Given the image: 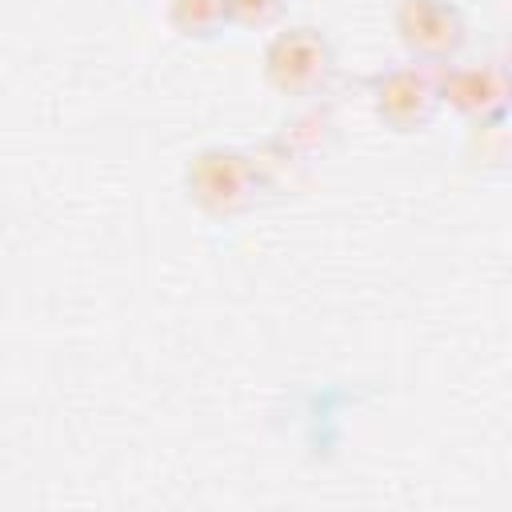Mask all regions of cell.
Instances as JSON below:
<instances>
[{
	"label": "cell",
	"mask_w": 512,
	"mask_h": 512,
	"mask_svg": "<svg viewBox=\"0 0 512 512\" xmlns=\"http://www.w3.org/2000/svg\"><path fill=\"white\" fill-rule=\"evenodd\" d=\"M184 192L204 216L236 220L248 208H256L264 192V176L252 152L232 144H208L184 164Z\"/></svg>",
	"instance_id": "obj_1"
},
{
	"label": "cell",
	"mask_w": 512,
	"mask_h": 512,
	"mask_svg": "<svg viewBox=\"0 0 512 512\" xmlns=\"http://www.w3.org/2000/svg\"><path fill=\"white\" fill-rule=\"evenodd\" d=\"M264 80L284 100H316L336 80V48L312 24H288L264 44Z\"/></svg>",
	"instance_id": "obj_2"
},
{
	"label": "cell",
	"mask_w": 512,
	"mask_h": 512,
	"mask_svg": "<svg viewBox=\"0 0 512 512\" xmlns=\"http://www.w3.org/2000/svg\"><path fill=\"white\" fill-rule=\"evenodd\" d=\"M392 32L412 64L440 68L468 48V16L456 0H392Z\"/></svg>",
	"instance_id": "obj_3"
},
{
	"label": "cell",
	"mask_w": 512,
	"mask_h": 512,
	"mask_svg": "<svg viewBox=\"0 0 512 512\" xmlns=\"http://www.w3.org/2000/svg\"><path fill=\"white\" fill-rule=\"evenodd\" d=\"M368 100H372V112H376V120L384 128H392L400 136L424 132L436 120V112H440L436 68L412 64V60L380 68L368 80Z\"/></svg>",
	"instance_id": "obj_4"
},
{
	"label": "cell",
	"mask_w": 512,
	"mask_h": 512,
	"mask_svg": "<svg viewBox=\"0 0 512 512\" xmlns=\"http://www.w3.org/2000/svg\"><path fill=\"white\" fill-rule=\"evenodd\" d=\"M440 108L448 104L468 124L508 116V72L500 60H448L436 68Z\"/></svg>",
	"instance_id": "obj_5"
},
{
	"label": "cell",
	"mask_w": 512,
	"mask_h": 512,
	"mask_svg": "<svg viewBox=\"0 0 512 512\" xmlns=\"http://www.w3.org/2000/svg\"><path fill=\"white\" fill-rule=\"evenodd\" d=\"M164 12H168L172 32L180 40H192V44L220 40L232 28L224 0H164Z\"/></svg>",
	"instance_id": "obj_6"
},
{
	"label": "cell",
	"mask_w": 512,
	"mask_h": 512,
	"mask_svg": "<svg viewBox=\"0 0 512 512\" xmlns=\"http://www.w3.org/2000/svg\"><path fill=\"white\" fill-rule=\"evenodd\" d=\"M468 160L472 168H492L504 172L508 168V116L500 120H484V124H468Z\"/></svg>",
	"instance_id": "obj_7"
},
{
	"label": "cell",
	"mask_w": 512,
	"mask_h": 512,
	"mask_svg": "<svg viewBox=\"0 0 512 512\" xmlns=\"http://www.w3.org/2000/svg\"><path fill=\"white\" fill-rule=\"evenodd\" d=\"M232 28H272L280 24L288 0H224Z\"/></svg>",
	"instance_id": "obj_8"
}]
</instances>
